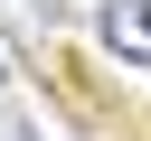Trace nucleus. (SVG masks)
<instances>
[{
	"mask_svg": "<svg viewBox=\"0 0 151 141\" xmlns=\"http://www.w3.org/2000/svg\"><path fill=\"white\" fill-rule=\"evenodd\" d=\"M104 47L123 66H151V0H104Z\"/></svg>",
	"mask_w": 151,
	"mask_h": 141,
	"instance_id": "1",
	"label": "nucleus"
},
{
	"mask_svg": "<svg viewBox=\"0 0 151 141\" xmlns=\"http://www.w3.org/2000/svg\"><path fill=\"white\" fill-rule=\"evenodd\" d=\"M0 141H38V132H28V122H0Z\"/></svg>",
	"mask_w": 151,
	"mask_h": 141,
	"instance_id": "2",
	"label": "nucleus"
}]
</instances>
